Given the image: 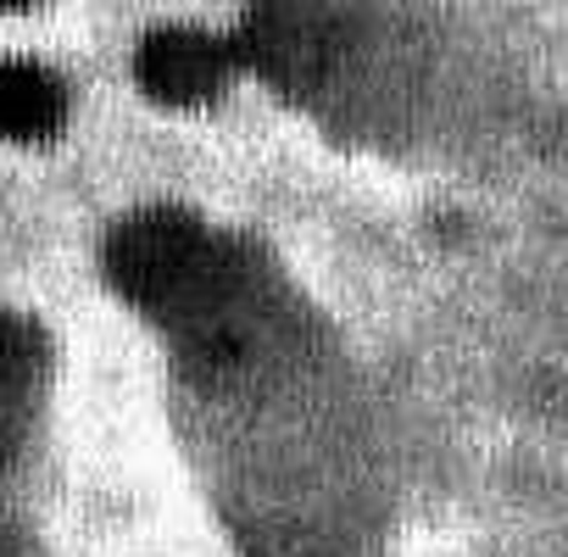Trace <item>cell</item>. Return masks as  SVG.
Instances as JSON below:
<instances>
[{"label":"cell","mask_w":568,"mask_h":557,"mask_svg":"<svg viewBox=\"0 0 568 557\" xmlns=\"http://www.w3.org/2000/svg\"><path fill=\"white\" fill-rule=\"evenodd\" d=\"M101 267L112 278V291L151 318H190V307H201L223 278L212 229L179 206L129 212L106 234Z\"/></svg>","instance_id":"cell-1"},{"label":"cell","mask_w":568,"mask_h":557,"mask_svg":"<svg viewBox=\"0 0 568 557\" xmlns=\"http://www.w3.org/2000/svg\"><path fill=\"white\" fill-rule=\"evenodd\" d=\"M234 51L240 68H251L273 90L307 95L341 57V18L329 12V0H251Z\"/></svg>","instance_id":"cell-2"},{"label":"cell","mask_w":568,"mask_h":557,"mask_svg":"<svg viewBox=\"0 0 568 557\" xmlns=\"http://www.w3.org/2000/svg\"><path fill=\"white\" fill-rule=\"evenodd\" d=\"M234 73H240V51L190 23L151 29L134 51V84L156 107H206L234 84Z\"/></svg>","instance_id":"cell-3"},{"label":"cell","mask_w":568,"mask_h":557,"mask_svg":"<svg viewBox=\"0 0 568 557\" xmlns=\"http://www.w3.org/2000/svg\"><path fill=\"white\" fill-rule=\"evenodd\" d=\"M68 129V84L29 57L0 62V140L45 145Z\"/></svg>","instance_id":"cell-4"},{"label":"cell","mask_w":568,"mask_h":557,"mask_svg":"<svg viewBox=\"0 0 568 557\" xmlns=\"http://www.w3.org/2000/svg\"><path fill=\"white\" fill-rule=\"evenodd\" d=\"M40 374H45V352H40L34 324L0 307V457L23 440V429L34 418Z\"/></svg>","instance_id":"cell-5"},{"label":"cell","mask_w":568,"mask_h":557,"mask_svg":"<svg viewBox=\"0 0 568 557\" xmlns=\"http://www.w3.org/2000/svg\"><path fill=\"white\" fill-rule=\"evenodd\" d=\"M34 0H0V12H29Z\"/></svg>","instance_id":"cell-6"}]
</instances>
